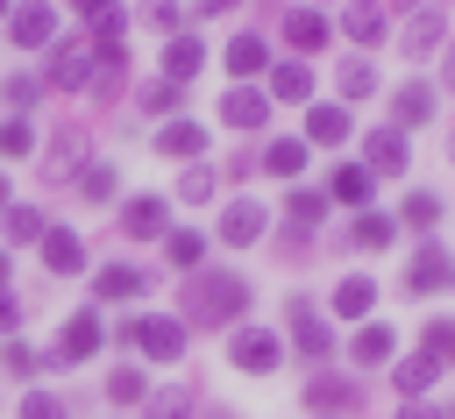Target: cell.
Here are the masks:
<instances>
[{"label": "cell", "mask_w": 455, "mask_h": 419, "mask_svg": "<svg viewBox=\"0 0 455 419\" xmlns=\"http://www.w3.org/2000/svg\"><path fill=\"white\" fill-rule=\"evenodd\" d=\"M100 341H107V327H100V312L85 305V312H71V320H64V334H57V348H50L43 362H85Z\"/></svg>", "instance_id": "cell-9"}, {"label": "cell", "mask_w": 455, "mask_h": 419, "mask_svg": "<svg viewBox=\"0 0 455 419\" xmlns=\"http://www.w3.org/2000/svg\"><path fill=\"white\" fill-rule=\"evenodd\" d=\"M434 376H441V362L419 348V355H398L391 362V383H398V398H427L434 391Z\"/></svg>", "instance_id": "cell-18"}, {"label": "cell", "mask_w": 455, "mask_h": 419, "mask_svg": "<svg viewBox=\"0 0 455 419\" xmlns=\"http://www.w3.org/2000/svg\"><path fill=\"white\" fill-rule=\"evenodd\" d=\"M284 327H291V348L306 355V362H327V348H334V327L306 305V298H284Z\"/></svg>", "instance_id": "cell-6"}, {"label": "cell", "mask_w": 455, "mask_h": 419, "mask_svg": "<svg viewBox=\"0 0 455 419\" xmlns=\"http://www.w3.org/2000/svg\"><path fill=\"white\" fill-rule=\"evenodd\" d=\"M0 362H7V369H14V376H28V369H36V362H43V355H36V348H21V341H7V348H0Z\"/></svg>", "instance_id": "cell-47"}, {"label": "cell", "mask_w": 455, "mask_h": 419, "mask_svg": "<svg viewBox=\"0 0 455 419\" xmlns=\"http://www.w3.org/2000/svg\"><path fill=\"white\" fill-rule=\"evenodd\" d=\"M448 92H455V50H448Z\"/></svg>", "instance_id": "cell-54"}, {"label": "cell", "mask_w": 455, "mask_h": 419, "mask_svg": "<svg viewBox=\"0 0 455 419\" xmlns=\"http://www.w3.org/2000/svg\"><path fill=\"white\" fill-rule=\"evenodd\" d=\"M213 234H220L228 249H249V241L263 234V206H256V199H235V206L220 213V227H213Z\"/></svg>", "instance_id": "cell-17"}, {"label": "cell", "mask_w": 455, "mask_h": 419, "mask_svg": "<svg viewBox=\"0 0 455 419\" xmlns=\"http://www.w3.org/2000/svg\"><path fill=\"white\" fill-rule=\"evenodd\" d=\"M107 398H114V405H142V398H149V376H142L135 362H114V369H107Z\"/></svg>", "instance_id": "cell-30"}, {"label": "cell", "mask_w": 455, "mask_h": 419, "mask_svg": "<svg viewBox=\"0 0 455 419\" xmlns=\"http://www.w3.org/2000/svg\"><path fill=\"white\" fill-rule=\"evenodd\" d=\"M206 149V128L199 121H164L156 128V156H199Z\"/></svg>", "instance_id": "cell-24"}, {"label": "cell", "mask_w": 455, "mask_h": 419, "mask_svg": "<svg viewBox=\"0 0 455 419\" xmlns=\"http://www.w3.org/2000/svg\"><path fill=\"white\" fill-rule=\"evenodd\" d=\"M142 419H192V391H185V383L149 391V398H142Z\"/></svg>", "instance_id": "cell-31"}, {"label": "cell", "mask_w": 455, "mask_h": 419, "mask_svg": "<svg viewBox=\"0 0 455 419\" xmlns=\"http://www.w3.org/2000/svg\"><path fill=\"white\" fill-rule=\"evenodd\" d=\"M341 135H348V107H313L299 142H341Z\"/></svg>", "instance_id": "cell-32"}, {"label": "cell", "mask_w": 455, "mask_h": 419, "mask_svg": "<svg viewBox=\"0 0 455 419\" xmlns=\"http://www.w3.org/2000/svg\"><path fill=\"white\" fill-rule=\"evenodd\" d=\"M0 220H7V241H14V249H28V241H43V227H50V220H43L36 206H7Z\"/></svg>", "instance_id": "cell-37"}, {"label": "cell", "mask_w": 455, "mask_h": 419, "mask_svg": "<svg viewBox=\"0 0 455 419\" xmlns=\"http://www.w3.org/2000/svg\"><path fill=\"white\" fill-rule=\"evenodd\" d=\"M391 227H398L391 213H377V206H363V213H355V227H348V241H355V249H384V241H391Z\"/></svg>", "instance_id": "cell-35"}, {"label": "cell", "mask_w": 455, "mask_h": 419, "mask_svg": "<svg viewBox=\"0 0 455 419\" xmlns=\"http://www.w3.org/2000/svg\"><path fill=\"white\" fill-rule=\"evenodd\" d=\"M448 419H455V405H448Z\"/></svg>", "instance_id": "cell-57"}, {"label": "cell", "mask_w": 455, "mask_h": 419, "mask_svg": "<svg viewBox=\"0 0 455 419\" xmlns=\"http://www.w3.org/2000/svg\"><path fill=\"white\" fill-rule=\"evenodd\" d=\"M199 64H206V43H199L192 28H178V36L164 43V78H171V85H192Z\"/></svg>", "instance_id": "cell-13"}, {"label": "cell", "mask_w": 455, "mask_h": 419, "mask_svg": "<svg viewBox=\"0 0 455 419\" xmlns=\"http://www.w3.org/2000/svg\"><path fill=\"white\" fill-rule=\"evenodd\" d=\"M121 341L142 348L149 362H178V355H185V320H171V312H135V320H121Z\"/></svg>", "instance_id": "cell-2"}, {"label": "cell", "mask_w": 455, "mask_h": 419, "mask_svg": "<svg viewBox=\"0 0 455 419\" xmlns=\"http://www.w3.org/2000/svg\"><path fill=\"white\" fill-rule=\"evenodd\" d=\"M7 206H14V192H7V170H0V213H7Z\"/></svg>", "instance_id": "cell-53"}, {"label": "cell", "mask_w": 455, "mask_h": 419, "mask_svg": "<svg viewBox=\"0 0 455 419\" xmlns=\"http://www.w3.org/2000/svg\"><path fill=\"white\" fill-rule=\"evenodd\" d=\"M242 312H249V284L235 270H199L185 284V320L192 327H235Z\"/></svg>", "instance_id": "cell-1"}, {"label": "cell", "mask_w": 455, "mask_h": 419, "mask_svg": "<svg viewBox=\"0 0 455 419\" xmlns=\"http://www.w3.org/2000/svg\"><path fill=\"white\" fill-rule=\"evenodd\" d=\"M448 284H455V256L441 241H419L405 263V291H448Z\"/></svg>", "instance_id": "cell-10"}, {"label": "cell", "mask_w": 455, "mask_h": 419, "mask_svg": "<svg viewBox=\"0 0 455 419\" xmlns=\"http://www.w3.org/2000/svg\"><path fill=\"white\" fill-rule=\"evenodd\" d=\"M178 199H185V206L213 199V170H206V163H199V170H185V178H178Z\"/></svg>", "instance_id": "cell-44"}, {"label": "cell", "mask_w": 455, "mask_h": 419, "mask_svg": "<svg viewBox=\"0 0 455 419\" xmlns=\"http://www.w3.org/2000/svg\"><path fill=\"white\" fill-rule=\"evenodd\" d=\"M220 121H228L235 135H249V128H263V121H270V99H263L256 85H228V99H220Z\"/></svg>", "instance_id": "cell-14"}, {"label": "cell", "mask_w": 455, "mask_h": 419, "mask_svg": "<svg viewBox=\"0 0 455 419\" xmlns=\"http://www.w3.org/2000/svg\"><path fill=\"white\" fill-rule=\"evenodd\" d=\"M391 341H398V334H391L384 320H363L355 341H348V355H355V362H391Z\"/></svg>", "instance_id": "cell-28"}, {"label": "cell", "mask_w": 455, "mask_h": 419, "mask_svg": "<svg viewBox=\"0 0 455 419\" xmlns=\"http://www.w3.org/2000/svg\"><path fill=\"white\" fill-rule=\"evenodd\" d=\"M284 220H291V234H306V227H320V220H327V199L291 185V199H284Z\"/></svg>", "instance_id": "cell-34"}, {"label": "cell", "mask_w": 455, "mask_h": 419, "mask_svg": "<svg viewBox=\"0 0 455 419\" xmlns=\"http://www.w3.org/2000/svg\"><path fill=\"white\" fill-rule=\"evenodd\" d=\"M7 277H14V263H7V249H0V291H7Z\"/></svg>", "instance_id": "cell-52"}, {"label": "cell", "mask_w": 455, "mask_h": 419, "mask_svg": "<svg viewBox=\"0 0 455 419\" xmlns=\"http://www.w3.org/2000/svg\"><path fill=\"white\" fill-rule=\"evenodd\" d=\"M263 99H291V107H306V99H313V71H306L299 57L270 64V92H263Z\"/></svg>", "instance_id": "cell-19"}, {"label": "cell", "mask_w": 455, "mask_h": 419, "mask_svg": "<svg viewBox=\"0 0 455 419\" xmlns=\"http://www.w3.org/2000/svg\"><path fill=\"white\" fill-rule=\"evenodd\" d=\"M427 355H434V362L455 355V320H434V327H427Z\"/></svg>", "instance_id": "cell-45"}, {"label": "cell", "mask_w": 455, "mask_h": 419, "mask_svg": "<svg viewBox=\"0 0 455 419\" xmlns=\"http://www.w3.org/2000/svg\"><path fill=\"white\" fill-rule=\"evenodd\" d=\"M36 249H43V270H50V277H78V270H85V241H78L71 227H43Z\"/></svg>", "instance_id": "cell-12"}, {"label": "cell", "mask_w": 455, "mask_h": 419, "mask_svg": "<svg viewBox=\"0 0 455 419\" xmlns=\"http://www.w3.org/2000/svg\"><path fill=\"white\" fill-rule=\"evenodd\" d=\"M7 36H14V50H50L57 43V7L50 0H21L7 14Z\"/></svg>", "instance_id": "cell-7"}, {"label": "cell", "mask_w": 455, "mask_h": 419, "mask_svg": "<svg viewBox=\"0 0 455 419\" xmlns=\"http://www.w3.org/2000/svg\"><path fill=\"white\" fill-rule=\"evenodd\" d=\"M441 36H448L441 7H419V14L405 21V57H427V50H441Z\"/></svg>", "instance_id": "cell-22"}, {"label": "cell", "mask_w": 455, "mask_h": 419, "mask_svg": "<svg viewBox=\"0 0 455 419\" xmlns=\"http://www.w3.org/2000/svg\"><path fill=\"white\" fill-rule=\"evenodd\" d=\"M434 220H441V199H434V192H405V206H398V227H419V234H427Z\"/></svg>", "instance_id": "cell-38"}, {"label": "cell", "mask_w": 455, "mask_h": 419, "mask_svg": "<svg viewBox=\"0 0 455 419\" xmlns=\"http://www.w3.org/2000/svg\"><path fill=\"white\" fill-rule=\"evenodd\" d=\"M327 192H334L341 206H355V213H363V206H370V170H363V163H334Z\"/></svg>", "instance_id": "cell-26"}, {"label": "cell", "mask_w": 455, "mask_h": 419, "mask_svg": "<svg viewBox=\"0 0 455 419\" xmlns=\"http://www.w3.org/2000/svg\"><path fill=\"white\" fill-rule=\"evenodd\" d=\"M185 99V85H171V78H156V85H142V114H171Z\"/></svg>", "instance_id": "cell-43"}, {"label": "cell", "mask_w": 455, "mask_h": 419, "mask_svg": "<svg viewBox=\"0 0 455 419\" xmlns=\"http://www.w3.org/2000/svg\"><path fill=\"white\" fill-rule=\"evenodd\" d=\"M220 64H228V78H256V71L270 64V50H263V36H235V43L220 50Z\"/></svg>", "instance_id": "cell-23"}, {"label": "cell", "mask_w": 455, "mask_h": 419, "mask_svg": "<svg viewBox=\"0 0 455 419\" xmlns=\"http://www.w3.org/2000/svg\"><path fill=\"white\" fill-rule=\"evenodd\" d=\"M0 99H7V107H36V99H43V78H36V71H14V78L0 85Z\"/></svg>", "instance_id": "cell-41"}, {"label": "cell", "mask_w": 455, "mask_h": 419, "mask_svg": "<svg viewBox=\"0 0 455 419\" xmlns=\"http://www.w3.org/2000/svg\"><path fill=\"white\" fill-rule=\"evenodd\" d=\"M363 170H370V178H405V170H412V142H405V128H370V142H363Z\"/></svg>", "instance_id": "cell-5"}, {"label": "cell", "mask_w": 455, "mask_h": 419, "mask_svg": "<svg viewBox=\"0 0 455 419\" xmlns=\"http://www.w3.org/2000/svg\"><path fill=\"white\" fill-rule=\"evenodd\" d=\"M263 170H270V178H284V185H291V178H299V170H306V142H299V135H277V142H270V149H263Z\"/></svg>", "instance_id": "cell-25"}, {"label": "cell", "mask_w": 455, "mask_h": 419, "mask_svg": "<svg viewBox=\"0 0 455 419\" xmlns=\"http://www.w3.org/2000/svg\"><path fill=\"white\" fill-rule=\"evenodd\" d=\"M228 362H235L242 376H270V369L284 362V341H277L270 327H235V341H228Z\"/></svg>", "instance_id": "cell-4"}, {"label": "cell", "mask_w": 455, "mask_h": 419, "mask_svg": "<svg viewBox=\"0 0 455 419\" xmlns=\"http://www.w3.org/2000/svg\"><path fill=\"white\" fill-rule=\"evenodd\" d=\"M92 156H85V128H57L50 135V149H43V178L50 185H64V178H78Z\"/></svg>", "instance_id": "cell-11"}, {"label": "cell", "mask_w": 455, "mask_h": 419, "mask_svg": "<svg viewBox=\"0 0 455 419\" xmlns=\"http://www.w3.org/2000/svg\"><path fill=\"white\" fill-rule=\"evenodd\" d=\"M334 85H341V99H363V92H377V71H370V57H341Z\"/></svg>", "instance_id": "cell-36"}, {"label": "cell", "mask_w": 455, "mask_h": 419, "mask_svg": "<svg viewBox=\"0 0 455 419\" xmlns=\"http://www.w3.org/2000/svg\"><path fill=\"white\" fill-rule=\"evenodd\" d=\"M341 36H348L355 50H377V43H384V7H377V0H348V7H341Z\"/></svg>", "instance_id": "cell-15"}, {"label": "cell", "mask_w": 455, "mask_h": 419, "mask_svg": "<svg viewBox=\"0 0 455 419\" xmlns=\"http://www.w3.org/2000/svg\"><path fill=\"white\" fill-rule=\"evenodd\" d=\"M228 7H242V0H192V14H228Z\"/></svg>", "instance_id": "cell-50"}, {"label": "cell", "mask_w": 455, "mask_h": 419, "mask_svg": "<svg viewBox=\"0 0 455 419\" xmlns=\"http://www.w3.org/2000/svg\"><path fill=\"white\" fill-rule=\"evenodd\" d=\"M0 21H7V0H0Z\"/></svg>", "instance_id": "cell-55"}, {"label": "cell", "mask_w": 455, "mask_h": 419, "mask_svg": "<svg viewBox=\"0 0 455 419\" xmlns=\"http://www.w3.org/2000/svg\"><path fill=\"white\" fill-rule=\"evenodd\" d=\"M142 21L164 28V36H178V0H142Z\"/></svg>", "instance_id": "cell-46"}, {"label": "cell", "mask_w": 455, "mask_h": 419, "mask_svg": "<svg viewBox=\"0 0 455 419\" xmlns=\"http://www.w3.org/2000/svg\"><path fill=\"white\" fill-rule=\"evenodd\" d=\"M21 419H71V405H64L57 391H28V398H21Z\"/></svg>", "instance_id": "cell-42"}, {"label": "cell", "mask_w": 455, "mask_h": 419, "mask_svg": "<svg viewBox=\"0 0 455 419\" xmlns=\"http://www.w3.org/2000/svg\"><path fill=\"white\" fill-rule=\"evenodd\" d=\"M306 405H313V412H341V405H355V383H348V376H327V369H320V376L306 383Z\"/></svg>", "instance_id": "cell-29"}, {"label": "cell", "mask_w": 455, "mask_h": 419, "mask_svg": "<svg viewBox=\"0 0 455 419\" xmlns=\"http://www.w3.org/2000/svg\"><path fill=\"white\" fill-rule=\"evenodd\" d=\"M398 419H441V412H434L427 398H405V405H398Z\"/></svg>", "instance_id": "cell-49"}, {"label": "cell", "mask_w": 455, "mask_h": 419, "mask_svg": "<svg viewBox=\"0 0 455 419\" xmlns=\"http://www.w3.org/2000/svg\"><path fill=\"white\" fill-rule=\"evenodd\" d=\"M370 305H377V284L370 277H341L334 284V312L341 320H370Z\"/></svg>", "instance_id": "cell-27"}, {"label": "cell", "mask_w": 455, "mask_h": 419, "mask_svg": "<svg viewBox=\"0 0 455 419\" xmlns=\"http://www.w3.org/2000/svg\"><path fill=\"white\" fill-rule=\"evenodd\" d=\"M71 7H78V14L92 21V14H100V7H114V0H71Z\"/></svg>", "instance_id": "cell-51"}, {"label": "cell", "mask_w": 455, "mask_h": 419, "mask_svg": "<svg viewBox=\"0 0 455 419\" xmlns=\"http://www.w3.org/2000/svg\"><path fill=\"white\" fill-rule=\"evenodd\" d=\"M14 327H21V298H14V291H0V334H14Z\"/></svg>", "instance_id": "cell-48"}, {"label": "cell", "mask_w": 455, "mask_h": 419, "mask_svg": "<svg viewBox=\"0 0 455 419\" xmlns=\"http://www.w3.org/2000/svg\"><path fill=\"white\" fill-rule=\"evenodd\" d=\"M164 256H171V270H199V256H206V234H192V227H178V234L164 241Z\"/></svg>", "instance_id": "cell-39"}, {"label": "cell", "mask_w": 455, "mask_h": 419, "mask_svg": "<svg viewBox=\"0 0 455 419\" xmlns=\"http://www.w3.org/2000/svg\"><path fill=\"white\" fill-rule=\"evenodd\" d=\"M391 114H398V128H419V121H434V85H427V78H405V85L391 92Z\"/></svg>", "instance_id": "cell-20"}, {"label": "cell", "mask_w": 455, "mask_h": 419, "mask_svg": "<svg viewBox=\"0 0 455 419\" xmlns=\"http://www.w3.org/2000/svg\"><path fill=\"white\" fill-rule=\"evenodd\" d=\"M164 227H171V199H156V192L121 199V234H128V241H156Z\"/></svg>", "instance_id": "cell-8"}, {"label": "cell", "mask_w": 455, "mask_h": 419, "mask_svg": "<svg viewBox=\"0 0 455 419\" xmlns=\"http://www.w3.org/2000/svg\"><path fill=\"white\" fill-rule=\"evenodd\" d=\"M448 362H455V355H448Z\"/></svg>", "instance_id": "cell-58"}, {"label": "cell", "mask_w": 455, "mask_h": 419, "mask_svg": "<svg viewBox=\"0 0 455 419\" xmlns=\"http://www.w3.org/2000/svg\"><path fill=\"white\" fill-rule=\"evenodd\" d=\"M28 149H36V128H28L21 114H14V121H0V156L14 163V156H28Z\"/></svg>", "instance_id": "cell-40"}, {"label": "cell", "mask_w": 455, "mask_h": 419, "mask_svg": "<svg viewBox=\"0 0 455 419\" xmlns=\"http://www.w3.org/2000/svg\"><path fill=\"white\" fill-rule=\"evenodd\" d=\"M142 291H149V277H142L135 263H100V277H92V298H107V305L142 298Z\"/></svg>", "instance_id": "cell-16"}, {"label": "cell", "mask_w": 455, "mask_h": 419, "mask_svg": "<svg viewBox=\"0 0 455 419\" xmlns=\"http://www.w3.org/2000/svg\"><path fill=\"white\" fill-rule=\"evenodd\" d=\"M43 85H57V92H78V85H92V43H85V36H64V43H50Z\"/></svg>", "instance_id": "cell-3"}, {"label": "cell", "mask_w": 455, "mask_h": 419, "mask_svg": "<svg viewBox=\"0 0 455 419\" xmlns=\"http://www.w3.org/2000/svg\"><path fill=\"white\" fill-rule=\"evenodd\" d=\"M284 43H291L299 57H313V50L327 43V14H313V7H291V14H284Z\"/></svg>", "instance_id": "cell-21"}, {"label": "cell", "mask_w": 455, "mask_h": 419, "mask_svg": "<svg viewBox=\"0 0 455 419\" xmlns=\"http://www.w3.org/2000/svg\"><path fill=\"white\" fill-rule=\"evenodd\" d=\"M114 192H121V170H114V163H85V170H78V199H92V206H107Z\"/></svg>", "instance_id": "cell-33"}, {"label": "cell", "mask_w": 455, "mask_h": 419, "mask_svg": "<svg viewBox=\"0 0 455 419\" xmlns=\"http://www.w3.org/2000/svg\"><path fill=\"white\" fill-rule=\"evenodd\" d=\"M448 156H455V135H448Z\"/></svg>", "instance_id": "cell-56"}]
</instances>
